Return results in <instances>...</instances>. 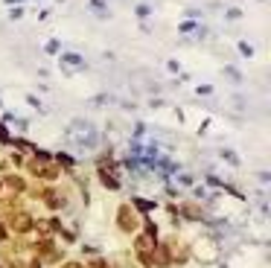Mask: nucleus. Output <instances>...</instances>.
I'll use <instances>...</instances> for the list:
<instances>
[{"label":"nucleus","mask_w":271,"mask_h":268,"mask_svg":"<svg viewBox=\"0 0 271 268\" xmlns=\"http://www.w3.org/2000/svg\"><path fill=\"white\" fill-rule=\"evenodd\" d=\"M117 222H120V228H123L126 233H131V231L137 228V213H134L128 204H123V207H120V216H117Z\"/></svg>","instance_id":"obj_1"},{"label":"nucleus","mask_w":271,"mask_h":268,"mask_svg":"<svg viewBox=\"0 0 271 268\" xmlns=\"http://www.w3.org/2000/svg\"><path fill=\"white\" fill-rule=\"evenodd\" d=\"M137 257H140L143 266H152L155 263V257H152V236H140L137 239Z\"/></svg>","instance_id":"obj_2"},{"label":"nucleus","mask_w":271,"mask_h":268,"mask_svg":"<svg viewBox=\"0 0 271 268\" xmlns=\"http://www.w3.org/2000/svg\"><path fill=\"white\" fill-rule=\"evenodd\" d=\"M12 228H15L18 233H26V231L32 228V219H29V213H23V210L12 213Z\"/></svg>","instance_id":"obj_3"},{"label":"nucleus","mask_w":271,"mask_h":268,"mask_svg":"<svg viewBox=\"0 0 271 268\" xmlns=\"http://www.w3.org/2000/svg\"><path fill=\"white\" fill-rule=\"evenodd\" d=\"M61 61H67V67H82V58L79 55H64Z\"/></svg>","instance_id":"obj_4"},{"label":"nucleus","mask_w":271,"mask_h":268,"mask_svg":"<svg viewBox=\"0 0 271 268\" xmlns=\"http://www.w3.org/2000/svg\"><path fill=\"white\" fill-rule=\"evenodd\" d=\"M6 184H9L12 190H23V181H20V178H15V175H9V178H6Z\"/></svg>","instance_id":"obj_5"},{"label":"nucleus","mask_w":271,"mask_h":268,"mask_svg":"<svg viewBox=\"0 0 271 268\" xmlns=\"http://www.w3.org/2000/svg\"><path fill=\"white\" fill-rule=\"evenodd\" d=\"M61 268H85V266H82V263H64Z\"/></svg>","instance_id":"obj_6"},{"label":"nucleus","mask_w":271,"mask_h":268,"mask_svg":"<svg viewBox=\"0 0 271 268\" xmlns=\"http://www.w3.org/2000/svg\"><path fill=\"white\" fill-rule=\"evenodd\" d=\"M3 239H6V231H3V228H0V242H3Z\"/></svg>","instance_id":"obj_7"}]
</instances>
